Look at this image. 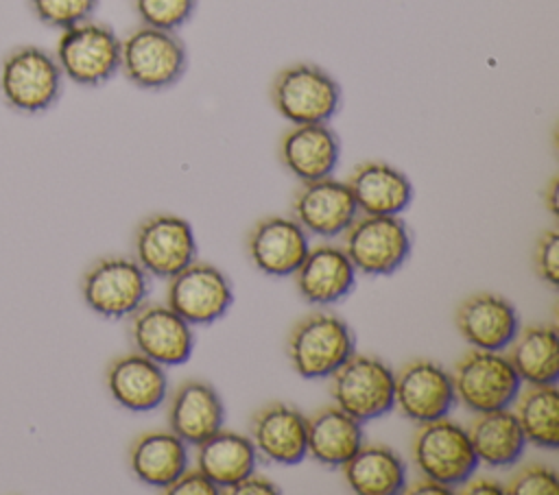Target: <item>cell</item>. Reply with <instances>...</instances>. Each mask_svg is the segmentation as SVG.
<instances>
[{"label":"cell","mask_w":559,"mask_h":495,"mask_svg":"<svg viewBox=\"0 0 559 495\" xmlns=\"http://www.w3.org/2000/svg\"><path fill=\"white\" fill-rule=\"evenodd\" d=\"M63 92V74L52 52L24 44L0 59V98L26 116L44 113L57 105Z\"/></svg>","instance_id":"1"},{"label":"cell","mask_w":559,"mask_h":495,"mask_svg":"<svg viewBox=\"0 0 559 495\" xmlns=\"http://www.w3.org/2000/svg\"><path fill=\"white\" fill-rule=\"evenodd\" d=\"M356 349L352 327L334 312L314 310L297 321L286 340V355L304 379L330 377Z\"/></svg>","instance_id":"2"},{"label":"cell","mask_w":559,"mask_h":495,"mask_svg":"<svg viewBox=\"0 0 559 495\" xmlns=\"http://www.w3.org/2000/svg\"><path fill=\"white\" fill-rule=\"evenodd\" d=\"M186 68L188 50L175 31L142 24L120 39V72L140 89H168L179 83Z\"/></svg>","instance_id":"3"},{"label":"cell","mask_w":559,"mask_h":495,"mask_svg":"<svg viewBox=\"0 0 559 495\" xmlns=\"http://www.w3.org/2000/svg\"><path fill=\"white\" fill-rule=\"evenodd\" d=\"M52 55L63 79L81 87L105 85L120 72V37L94 17L63 28Z\"/></svg>","instance_id":"4"},{"label":"cell","mask_w":559,"mask_h":495,"mask_svg":"<svg viewBox=\"0 0 559 495\" xmlns=\"http://www.w3.org/2000/svg\"><path fill=\"white\" fill-rule=\"evenodd\" d=\"M271 102L290 124L330 122L341 109V85L317 63H290L275 74Z\"/></svg>","instance_id":"5"},{"label":"cell","mask_w":559,"mask_h":495,"mask_svg":"<svg viewBox=\"0 0 559 495\" xmlns=\"http://www.w3.org/2000/svg\"><path fill=\"white\" fill-rule=\"evenodd\" d=\"M411 456L421 475L450 488L469 480L478 467L467 427L448 416L417 423Z\"/></svg>","instance_id":"6"},{"label":"cell","mask_w":559,"mask_h":495,"mask_svg":"<svg viewBox=\"0 0 559 495\" xmlns=\"http://www.w3.org/2000/svg\"><path fill=\"white\" fill-rule=\"evenodd\" d=\"M330 393L334 403L360 423L389 414L393 401V369L367 353H352L332 375Z\"/></svg>","instance_id":"7"},{"label":"cell","mask_w":559,"mask_h":495,"mask_svg":"<svg viewBox=\"0 0 559 495\" xmlns=\"http://www.w3.org/2000/svg\"><path fill=\"white\" fill-rule=\"evenodd\" d=\"M151 279L133 257L96 259L81 277L85 305L103 318L131 316L148 297Z\"/></svg>","instance_id":"8"},{"label":"cell","mask_w":559,"mask_h":495,"mask_svg":"<svg viewBox=\"0 0 559 495\" xmlns=\"http://www.w3.org/2000/svg\"><path fill=\"white\" fill-rule=\"evenodd\" d=\"M454 397L474 414L511 408L522 379L502 351L472 349L450 373Z\"/></svg>","instance_id":"9"},{"label":"cell","mask_w":559,"mask_h":495,"mask_svg":"<svg viewBox=\"0 0 559 495\" xmlns=\"http://www.w3.org/2000/svg\"><path fill=\"white\" fill-rule=\"evenodd\" d=\"M411 231L400 216L362 214L343 231V251L356 273L384 277L395 273L411 255Z\"/></svg>","instance_id":"10"},{"label":"cell","mask_w":559,"mask_h":495,"mask_svg":"<svg viewBox=\"0 0 559 495\" xmlns=\"http://www.w3.org/2000/svg\"><path fill=\"white\" fill-rule=\"evenodd\" d=\"M197 257V240L190 222L175 214H153L140 222L133 236V259L148 277L170 279Z\"/></svg>","instance_id":"11"},{"label":"cell","mask_w":559,"mask_h":495,"mask_svg":"<svg viewBox=\"0 0 559 495\" xmlns=\"http://www.w3.org/2000/svg\"><path fill=\"white\" fill-rule=\"evenodd\" d=\"M234 290L223 270L207 262H190L168 279L166 305L190 325H210L227 314Z\"/></svg>","instance_id":"12"},{"label":"cell","mask_w":559,"mask_h":495,"mask_svg":"<svg viewBox=\"0 0 559 495\" xmlns=\"http://www.w3.org/2000/svg\"><path fill=\"white\" fill-rule=\"evenodd\" d=\"M129 336L138 353L162 366L188 362L194 349L192 325L175 310L159 303H142L131 314Z\"/></svg>","instance_id":"13"},{"label":"cell","mask_w":559,"mask_h":495,"mask_svg":"<svg viewBox=\"0 0 559 495\" xmlns=\"http://www.w3.org/2000/svg\"><path fill=\"white\" fill-rule=\"evenodd\" d=\"M393 401L415 423L448 416L456 401L452 377L432 360H411L395 373Z\"/></svg>","instance_id":"14"},{"label":"cell","mask_w":559,"mask_h":495,"mask_svg":"<svg viewBox=\"0 0 559 495\" xmlns=\"http://www.w3.org/2000/svg\"><path fill=\"white\" fill-rule=\"evenodd\" d=\"M293 218L319 238L341 236L356 218L358 207L352 190L345 181L323 177L314 181H301L290 203Z\"/></svg>","instance_id":"15"},{"label":"cell","mask_w":559,"mask_h":495,"mask_svg":"<svg viewBox=\"0 0 559 495\" xmlns=\"http://www.w3.org/2000/svg\"><path fill=\"white\" fill-rule=\"evenodd\" d=\"M310 249L308 231L290 216H266L247 236L251 264L269 277H288Z\"/></svg>","instance_id":"16"},{"label":"cell","mask_w":559,"mask_h":495,"mask_svg":"<svg viewBox=\"0 0 559 495\" xmlns=\"http://www.w3.org/2000/svg\"><path fill=\"white\" fill-rule=\"evenodd\" d=\"M454 323L472 349L485 351L507 349L520 329L515 305L496 292H474L465 297L454 312Z\"/></svg>","instance_id":"17"},{"label":"cell","mask_w":559,"mask_h":495,"mask_svg":"<svg viewBox=\"0 0 559 495\" xmlns=\"http://www.w3.org/2000/svg\"><path fill=\"white\" fill-rule=\"evenodd\" d=\"M249 432L258 456L269 462L293 467L308 456L306 416L284 401H273L255 410Z\"/></svg>","instance_id":"18"},{"label":"cell","mask_w":559,"mask_h":495,"mask_svg":"<svg viewBox=\"0 0 559 495\" xmlns=\"http://www.w3.org/2000/svg\"><path fill=\"white\" fill-rule=\"evenodd\" d=\"M105 386L111 399L129 412L155 410L168 395L164 366L138 351L118 355L109 362Z\"/></svg>","instance_id":"19"},{"label":"cell","mask_w":559,"mask_h":495,"mask_svg":"<svg viewBox=\"0 0 559 495\" xmlns=\"http://www.w3.org/2000/svg\"><path fill=\"white\" fill-rule=\"evenodd\" d=\"M341 157V142L328 122L293 124L280 140V161L299 181L330 177Z\"/></svg>","instance_id":"20"},{"label":"cell","mask_w":559,"mask_h":495,"mask_svg":"<svg viewBox=\"0 0 559 495\" xmlns=\"http://www.w3.org/2000/svg\"><path fill=\"white\" fill-rule=\"evenodd\" d=\"M295 286L310 305H332L347 297L356 283V268L343 246L319 244L308 249L297 266Z\"/></svg>","instance_id":"21"},{"label":"cell","mask_w":559,"mask_h":495,"mask_svg":"<svg viewBox=\"0 0 559 495\" xmlns=\"http://www.w3.org/2000/svg\"><path fill=\"white\" fill-rule=\"evenodd\" d=\"M168 427L183 443L199 445L225 423V403L218 390L203 379H186L168 399Z\"/></svg>","instance_id":"22"},{"label":"cell","mask_w":559,"mask_h":495,"mask_svg":"<svg viewBox=\"0 0 559 495\" xmlns=\"http://www.w3.org/2000/svg\"><path fill=\"white\" fill-rule=\"evenodd\" d=\"M358 212L371 216H400L413 201L408 177L384 161L358 164L347 181Z\"/></svg>","instance_id":"23"},{"label":"cell","mask_w":559,"mask_h":495,"mask_svg":"<svg viewBox=\"0 0 559 495\" xmlns=\"http://www.w3.org/2000/svg\"><path fill=\"white\" fill-rule=\"evenodd\" d=\"M188 462V443L170 430L144 432L129 447V469L146 486L166 488Z\"/></svg>","instance_id":"24"},{"label":"cell","mask_w":559,"mask_h":495,"mask_svg":"<svg viewBox=\"0 0 559 495\" xmlns=\"http://www.w3.org/2000/svg\"><path fill=\"white\" fill-rule=\"evenodd\" d=\"M338 469L358 495H395L406 488V464L389 445L362 443Z\"/></svg>","instance_id":"25"},{"label":"cell","mask_w":559,"mask_h":495,"mask_svg":"<svg viewBox=\"0 0 559 495\" xmlns=\"http://www.w3.org/2000/svg\"><path fill=\"white\" fill-rule=\"evenodd\" d=\"M362 443V423L336 403L306 416V449L325 467H341Z\"/></svg>","instance_id":"26"},{"label":"cell","mask_w":559,"mask_h":495,"mask_svg":"<svg viewBox=\"0 0 559 495\" xmlns=\"http://www.w3.org/2000/svg\"><path fill=\"white\" fill-rule=\"evenodd\" d=\"M194 460L197 469L223 491L255 471L258 451L249 436L221 427L197 445Z\"/></svg>","instance_id":"27"},{"label":"cell","mask_w":559,"mask_h":495,"mask_svg":"<svg viewBox=\"0 0 559 495\" xmlns=\"http://www.w3.org/2000/svg\"><path fill=\"white\" fill-rule=\"evenodd\" d=\"M467 434L478 462L493 469L515 464L526 447V438L509 408L478 412L467 425Z\"/></svg>","instance_id":"28"},{"label":"cell","mask_w":559,"mask_h":495,"mask_svg":"<svg viewBox=\"0 0 559 495\" xmlns=\"http://www.w3.org/2000/svg\"><path fill=\"white\" fill-rule=\"evenodd\" d=\"M507 349V358L522 384H557L559 334L555 325H528L518 329Z\"/></svg>","instance_id":"29"},{"label":"cell","mask_w":559,"mask_h":495,"mask_svg":"<svg viewBox=\"0 0 559 495\" xmlns=\"http://www.w3.org/2000/svg\"><path fill=\"white\" fill-rule=\"evenodd\" d=\"M513 416L526 443L542 449L559 445V390L557 384H526L513 399Z\"/></svg>","instance_id":"30"},{"label":"cell","mask_w":559,"mask_h":495,"mask_svg":"<svg viewBox=\"0 0 559 495\" xmlns=\"http://www.w3.org/2000/svg\"><path fill=\"white\" fill-rule=\"evenodd\" d=\"M31 13L50 28H68L83 20H90L98 7V0H28Z\"/></svg>","instance_id":"31"},{"label":"cell","mask_w":559,"mask_h":495,"mask_svg":"<svg viewBox=\"0 0 559 495\" xmlns=\"http://www.w3.org/2000/svg\"><path fill=\"white\" fill-rule=\"evenodd\" d=\"M135 13L146 26L177 31L197 11V0H133Z\"/></svg>","instance_id":"32"},{"label":"cell","mask_w":559,"mask_h":495,"mask_svg":"<svg viewBox=\"0 0 559 495\" xmlns=\"http://www.w3.org/2000/svg\"><path fill=\"white\" fill-rule=\"evenodd\" d=\"M504 493L511 495H557L559 478L546 464L522 467L504 486Z\"/></svg>","instance_id":"33"},{"label":"cell","mask_w":559,"mask_h":495,"mask_svg":"<svg viewBox=\"0 0 559 495\" xmlns=\"http://www.w3.org/2000/svg\"><path fill=\"white\" fill-rule=\"evenodd\" d=\"M533 266L542 281H546L552 288L559 283V233L557 231L550 229L537 238Z\"/></svg>","instance_id":"34"},{"label":"cell","mask_w":559,"mask_h":495,"mask_svg":"<svg viewBox=\"0 0 559 495\" xmlns=\"http://www.w3.org/2000/svg\"><path fill=\"white\" fill-rule=\"evenodd\" d=\"M164 491L168 495H216V493H221L218 486L205 473H201L197 467L181 471Z\"/></svg>","instance_id":"35"},{"label":"cell","mask_w":559,"mask_h":495,"mask_svg":"<svg viewBox=\"0 0 559 495\" xmlns=\"http://www.w3.org/2000/svg\"><path fill=\"white\" fill-rule=\"evenodd\" d=\"M221 493H227V495H277V486L271 480L255 475V471H253L247 478L238 480L236 484L223 488Z\"/></svg>","instance_id":"36"},{"label":"cell","mask_w":559,"mask_h":495,"mask_svg":"<svg viewBox=\"0 0 559 495\" xmlns=\"http://www.w3.org/2000/svg\"><path fill=\"white\" fill-rule=\"evenodd\" d=\"M465 486L461 488V493H474V495H502L504 486H500V482L489 480V478H476V480H465Z\"/></svg>","instance_id":"37"},{"label":"cell","mask_w":559,"mask_h":495,"mask_svg":"<svg viewBox=\"0 0 559 495\" xmlns=\"http://www.w3.org/2000/svg\"><path fill=\"white\" fill-rule=\"evenodd\" d=\"M404 493H428V495H450V493H454V488H450V486H445V484H441V482H437V480H432V478H421V480H417L411 488H404Z\"/></svg>","instance_id":"38"},{"label":"cell","mask_w":559,"mask_h":495,"mask_svg":"<svg viewBox=\"0 0 559 495\" xmlns=\"http://www.w3.org/2000/svg\"><path fill=\"white\" fill-rule=\"evenodd\" d=\"M544 198H546V207L550 209V214H557V179L550 181V185L544 192Z\"/></svg>","instance_id":"39"}]
</instances>
